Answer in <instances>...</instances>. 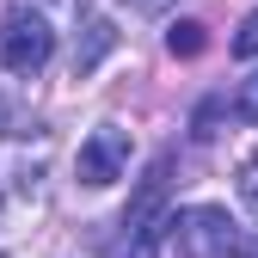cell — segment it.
I'll return each instance as SVG.
<instances>
[{"label": "cell", "instance_id": "1", "mask_svg": "<svg viewBox=\"0 0 258 258\" xmlns=\"http://www.w3.org/2000/svg\"><path fill=\"white\" fill-rule=\"evenodd\" d=\"M166 246L178 258H246L252 252V240L240 234V221L221 209V203H190V209H178Z\"/></svg>", "mask_w": 258, "mask_h": 258}, {"label": "cell", "instance_id": "2", "mask_svg": "<svg viewBox=\"0 0 258 258\" xmlns=\"http://www.w3.org/2000/svg\"><path fill=\"white\" fill-rule=\"evenodd\" d=\"M49 55H55V31L43 13H7V25H0V61H7V74H43L49 68Z\"/></svg>", "mask_w": 258, "mask_h": 258}, {"label": "cell", "instance_id": "3", "mask_svg": "<svg viewBox=\"0 0 258 258\" xmlns=\"http://www.w3.org/2000/svg\"><path fill=\"white\" fill-rule=\"evenodd\" d=\"M123 166H129V129H117V123H99L92 136L80 142V184H92V190H105V184H117L123 178Z\"/></svg>", "mask_w": 258, "mask_h": 258}, {"label": "cell", "instance_id": "4", "mask_svg": "<svg viewBox=\"0 0 258 258\" xmlns=\"http://www.w3.org/2000/svg\"><path fill=\"white\" fill-rule=\"evenodd\" d=\"M111 43H117V31H111L105 19H92V25H86V43L74 49V74H92V68H99V55H105Z\"/></svg>", "mask_w": 258, "mask_h": 258}, {"label": "cell", "instance_id": "5", "mask_svg": "<svg viewBox=\"0 0 258 258\" xmlns=\"http://www.w3.org/2000/svg\"><path fill=\"white\" fill-rule=\"evenodd\" d=\"M203 43H209V37H203V25H197V19H178V25L166 31V49L184 55V61H190V55H203Z\"/></svg>", "mask_w": 258, "mask_h": 258}, {"label": "cell", "instance_id": "6", "mask_svg": "<svg viewBox=\"0 0 258 258\" xmlns=\"http://www.w3.org/2000/svg\"><path fill=\"white\" fill-rule=\"evenodd\" d=\"M240 203L258 215V154H246V160H240Z\"/></svg>", "mask_w": 258, "mask_h": 258}, {"label": "cell", "instance_id": "7", "mask_svg": "<svg viewBox=\"0 0 258 258\" xmlns=\"http://www.w3.org/2000/svg\"><path fill=\"white\" fill-rule=\"evenodd\" d=\"M234 111H240L246 123H258V68L240 80V92H234Z\"/></svg>", "mask_w": 258, "mask_h": 258}, {"label": "cell", "instance_id": "8", "mask_svg": "<svg viewBox=\"0 0 258 258\" xmlns=\"http://www.w3.org/2000/svg\"><path fill=\"white\" fill-rule=\"evenodd\" d=\"M234 55H246V61L258 55V13H246V19H240V31H234Z\"/></svg>", "mask_w": 258, "mask_h": 258}, {"label": "cell", "instance_id": "9", "mask_svg": "<svg viewBox=\"0 0 258 258\" xmlns=\"http://www.w3.org/2000/svg\"><path fill=\"white\" fill-rule=\"evenodd\" d=\"M136 7H142V13H166L172 0H136Z\"/></svg>", "mask_w": 258, "mask_h": 258}]
</instances>
